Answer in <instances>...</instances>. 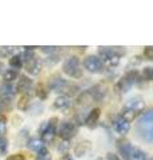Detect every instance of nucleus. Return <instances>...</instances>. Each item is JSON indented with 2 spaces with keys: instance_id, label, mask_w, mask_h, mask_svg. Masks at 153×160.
<instances>
[{
  "instance_id": "nucleus-1",
  "label": "nucleus",
  "mask_w": 153,
  "mask_h": 160,
  "mask_svg": "<svg viewBox=\"0 0 153 160\" xmlns=\"http://www.w3.org/2000/svg\"><path fill=\"white\" fill-rule=\"evenodd\" d=\"M136 133L142 142L153 143V108L148 109L136 123Z\"/></svg>"
},
{
  "instance_id": "nucleus-2",
  "label": "nucleus",
  "mask_w": 153,
  "mask_h": 160,
  "mask_svg": "<svg viewBox=\"0 0 153 160\" xmlns=\"http://www.w3.org/2000/svg\"><path fill=\"white\" fill-rule=\"evenodd\" d=\"M144 102H142L141 99L139 98H133L131 100H128V102L124 104V107L121 109V115L124 119H127L128 122H131L132 119H135L137 115H139L142 109H144Z\"/></svg>"
},
{
  "instance_id": "nucleus-3",
  "label": "nucleus",
  "mask_w": 153,
  "mask_h": 160,
  "mask_svg": "<svg viewBox=\"0 0 153 160\" xmlns=\"http://www.w3.org/2000/svg\"><path fill=\"white\" fill-rule=\"evenodd\" d=\"M63 72L68 75L69 78L73 79H80L83 76V69H81V63L79 58L76 56H69L63 64Z\"/></svg>"
},
{
  "instance_id": "nucleus-4",
  "label": "nucleus",
  "mask_w": 153,
  "mask_h": 160,
  "mask_svg": "<svg viewBox=\"0 0 153 160\" xmlns=\"http://www.w3.org/2000/svg\"><path fill=\"white\" fill-rule=\"evenodd\" d=\"M98 55H100L98 58H100L101 62L109 67L118 66V63H120V60H121V53L117 52L116 49L109 48V47H101L98 49Z\"/></svg>"
},
{
  "instance_id": "nucleus-5",
  "label": "nucleus",
  "mask_w": 153,
  "mask_h": 160,
  "mask_svg": "<svg viewBox=\"0 0 153 160\" xmlns=\"http://www.w3.org/2000/svg\"><path fill=\"white\" fill-rule=\"evenodd\" d=\"M83 67L91 73H101L104 71V63L96 55H88L83 60Z\"/></svg>"
},
{
  "instance_id": "nucleus-6",
  "label": "nucleus",
  "mask_w": 153,
  "mask_h": 160,
  "mask_svg": "<svg viewBox=\"0 0 153 160\" xmlns=\"http://www.w3.org/2000/svg\"><path fill=\"white\" fill-rule=\"evenodd\" d=\"M56 133L63 140H71V139H73L76 136L77 127L72 122H63V123H60V126L57 127Z\"/></svg>"
},
{
  "instance_id": "nucleus-7",
  "label": "nucleus",
  "mask_w": 153,
  "mask_h": 160,
  "mask_svg": "<svg viewBox=\"0 0 153 160\" xmlns=\"http://www.w3.org/2000/svg\"><path fill=\"white\" fill-rule=\"evenodd\" d=\"M136 80H137V72L136 71H129L118 80L117 88L120 89L121 92H128L133 86H135Z\"/></svg>"
},
{
  "instance_id": "nucleus-8",
  "label": "nucleus",
  "mask_w": 153,
  "mask_h": 160,
  "mask_svg": "<svg viewBox=\"0 0 153 160\" xmlns=\"http://www.w3.org/2000/svg\"><path fill=\"white\" fill-rule=\"evenodd\" d=\"M56 131H57V119L52 118L49 122L45 124V127L43 128L41 131V140L43 142H52L56 136Z\"/></svg>"
},
{
  "instance_id": "nucleus-9",
  "label": "nucleus",
  "mask_w": 153,
  "mask_h": 160,
  "mask_svg": "<svg viewBox=\"0 0 153 160\" xmlns=\"http://www.w3.org/2000/svg\"><path fill=\"white\" fill-rule=\"evenodd\" d=\"M87 93L89 95L92 103L93 102H100V100L104 99V96L107 95V87L101 86V84H97V86L92 87L91 89H88Z\"/></svg>"
},
{
  "instance_id": "nucleus-10",
  "label": "nucleus",
  "mask_w": 153,
  "mask_h": 160,
  "mask_svg": "<svg viewBox=\"0 0 153 160\" xmlns=\"http://www.w3.org/2000/svg\"><path fill=\"white\" fill-rule=\"evenodd\" d=\"M113 128H115V131L117 133L125 135L131 129V122H128V120L124 119L122 116H117L115 120H113Z\"/></svg>"
},
{
  "instance_id": "nucleus-11",
  "label": "nucleus",
  "mask_w": 153,
  "mask_h": 160,
  "mask_svg": "<svg viewBox=\"0 0 153 160\" xmlns=\"http://www.w3.org/2000/svg\"><path fill=\"white\" fill-rule=\"evenodd\" d=\"M72 106V100L69 96H67V95H60V96H57L55 99V102H53V107L56 109H68Z\"/></svg>"
},
{
  "instance_id": "nucleus-12",
  "label": "nucleus",
  "mask_w": 153,
  "mask_h": 160,
  "mask_svg": "<svg viewBox=\"0 0 153 160\" xmlns=\"http://www.w3.org/2000/svg\"><path fill=\"white\" fill-rule=\"evenodd\" d=\"M68 87V83L65 79L63 78H59V76H55L53 79L49 80V88L51 89H55V91H64Z\"/></svg>"
},
{
  "instance_id": "nucleus-13",
  "label": "nucleus",
  "mask_w": 153,
  "mask_h": 160,
  "mask_svg": "<svg viewBox=\"0 0 153 160\" xmlns=\"http://www.w3.org/2000/svg\"><path fill=\"white\" fill-rule=\"evenodd\" d=\"M41 62H39V59H32L31 62H28L26 63V69H27V72L28 73H31V75H39L41 72Z\"/></svg>"
},
{
  "instance_id": "nucleus-14",
  "label": "nucleus",
  "mask_w": 153,
  "mask_h": 160,
  "mask_svg": "<svg viewBox=\"0 0 153 160\" xmlns=\"http://www.w3.org/2000/svg\"><path fill=\"white\" fill-rule=\"evenodd\" d=\"M31 87H32V80L29 79L28 76H22L20 80L17 82L16 89H17V92L26 93V92H28L29 89H31Z\"/></svg>"
},
{
  "instance_id": "nucleus-15",
  "label": "nucleus",
  "mask_w": 153,
  "mask_h": 160,
  "mask_svg": "<svg viewBox=\"0 0 153 160\" xmlns=\"http://www.w3.org/2000/svg\"><path fill=\"white\" fill-rule=\"evenodd\" d=\"M100 108H93L92 111L88 113V116L85 118V124L88 127H95L96 123L98 122V118H100Z\"/></svg>"
},
{
  "instance_id": "nucleus-16",
  "label": "nucleus",
  "mask_w": 153,
  "mask_h": 160,
  "mask_svg": "<svg viewBox=\"0 0 153 160\" xmlns=\"http://www.w3.org/2000/svg\"><path fill=\"white\" fill-rule=\"evenodd\" d=\"M125 160H146V153L137 147H132Z\"/></svg>"
},
{
  "instance_id": "nucleus-17",
  "label": "nucleus",
  "mask_w": 153,
  "mask_h": 160,
  "mask_svg": "<svg viewBox=\"0 0 153 160\" xmlns=\"http://www.w3.org/2000/svg\"><path fill=\"white\" fill-rule=\"evenodd\" d=\"M89 149H91V143L88 140H84V142H80L75 147V155L76 156H84Z\"/></svg>"
},
{
  "instance_id": "nucleus-18",
  "label": "nucleus",
  "mask_w": 153,
  "mask_h": 160,
  "mask_svg": "<svg viewBox=\"0 0 153 160\" xmlns=\"http://www.w3.org/2000/svg\"><path fill=\"white\" fill-rule=\"evenodd\" d=\"M28 148L29 149H32V151H36V152H39L41 148H44V142L41 139H31L28 142Z\"/></svg>"
},
{
  "instance_id": "nucleus-19",
  "label": "nucleus",
  "mask_w": 153,
  "mask_h": 160,
  "mask_svg": "<svg viewBox=\"0 0 153 160\" xmlns=\"http://www.w3.org/2000/svg\"><path fill=\"white\" fill-rule=\"evenodd\" d=\"M0 93H2V96H4V98H12L13 95H15L13 87L9 83L3 84V86L0 87Z\"/></svg>"
},
{
  "instance_id": "nucleus-20",
  "label": "nucleus",
  "mask_w": 153,
  "mask_h": 160,
  "mask_svg": "<svg viewBox=\"0 0 153 160\" xmlns=\"http://www.w3.org/2000/svg\"><path fill=\"white\" fill-rule=\"evenodd\" d=\"M17 76H19V72L16 71V69H7L3 75L4 80H6L7 83H11V82H13V80H16Z\"/></svg>"
},
{
  "instance_id": "nucleus-21",
  "label": "nucleus",
  "mask_w": 153,
  "mask_h": 160,
  "mask_svg": "<svg viewBox=\"0 0 153 160\" xmlns=\"http://www.w3.org/2000/svg\"><path fill=\"white\" fill-rule=\"evenodd\" d=\"M9 66H11L13 69H16V71H17V69L23 66L22 58L19 56V55H15V56H12L11 59H9Z\"/></svg>"
},
{
  "instance_id": "nucleus-22",
  "label": "nucleus",
  "mask_w": 153,
  "mask_h": 160,
  "mask_svg": "<svg viewBox=\"0 0 153 160\" xmlns=\"http://www.w3.org/2000/svg\"><path fill=\"white\" fill-rule=\"evenodd\" d=\"M28 104H29V96L28 95H23L17 102V108L22 109V111H26V109L28 108Z\"/></svg>"
},
{
  "instance_id": "nucleus-23",
  "label": "nucleus",
  "mask_w": 153,
  "mask_h": 160,
  "mask_svg": "<svg viewBox=\"0 0 153 160\" xmlns=\"http://www.w3.org/2000/svg\"><path fill=\"white\" fill-rule=\"evenodd\" d=\"M36 96L40 100H45L47 99L48 92H47V89H45V87H44L43 84H39V86L36 87Z\"/></svg>"
},
{
  "instance_id": "nucleus-24",
  "label": "nucleus",
  "mask_w": 153,
  "mask_h": 160,
  "mask_svg": "<svg viewBox=\"0 0 153 160\" xmlns=\"http://www.w3.org/2000/svg\"><path fill=\"white\" fill-rule=\"evenodd\" d=\"M36 160H51V153H49V151H48L45 147L41 148L40 151L37 152Z\"/></svg>"
},
{
  "instance_id": "nucleus-25",
  "label": "nucleus",
  "mask_w": 153,
  "mask_h": 160,
  "mask_svg": "<svg viewBox=\"0 0 153 160\" xmlns=\"http://www.w3.org/2000/svg\"><path fill=\"white\" fill-rule=\"evenodd\" d=\"M13 52L12 47H0V58H7Z\"/></svg>"
},
{
  "instance_id": "nucleus-26",
  "label": "nucleus",
  "mask_w": 153,
  "mask_h": 160,
  "mask_svg": "<svg viewBox=\"0 0 153 160\" xmlns=\"http://www.w3.org/2000/svg\"><path fill=\"white\" fill-rule=\"evenodd\" d=\"M144 56H145V59L153 62V47H145L144 48Z\"/></svg>"
},
{
  "instance_id": "nucleus-27",
  "label": "nucleus",
  "mask_w": 153,
  "mask_h": 160,
  "mask_svg": "<svg viewBox=\"0 0 153 160\" xmlns=\"http://www.w3.org/2000/svg\"><path fill=\"white\" fill-rule=\"evenodd\" d=\"M142 75H144V78L146 80H153V68L152 67H146L144 69V72H142Z\"/></svg>"
},
{
  "instance_id": "nucleus-28",
  "label": "nucleus",
  "mask_w": 153,
  "mask_h": 160,
  "mask_svg": "<svg viewBox=\"0 0 153 160\" xmlns=\"http://www.w3.org/2000/svg\"><path fill=\"white\" fill-rule=\"evenodd\" d=\"M8 148V142L3 136H0V153H4Z\"/></svg>"
},
{
  "instance_id": "nucleus-29",
  "label": "nucleus",
  "mask_w": 153,
  "mask_h": 160,
  "mask_svg": "<svg viewBox=\"0 0 153 160\" xmlns=\"http://www.w3.org/2000/svg\"><path fill=\"white\" fill-rule=\"evenodd\" d=\"M6 160H26V158L22 153H15V155H9Z\"/></svg>"
},
{
  "instance_id": "nucleus-30",
  "label": "nucleus",
  "mask_w": 153,
  "mask_h": 160,
  "mask_svg": "<svg viewBox=\"0 0 153 160\" xmlns=\"http://www.w3.org/2000/svg\"><path fill=\"white\" fill-rule=\"evenodd\" d=\"M4 131H6V119L0 116V135L4 133Z\"/></svg>"
},
{
  "instance_id": "nucleus-31",
  "label": "nucleus",
  "mask_w": 153,
  "mask_h": 160,
  "mask_svg": "<svg viewBox=\"0 0 153 160\" xmlns=\"http://www.w3.org/2000/svg\"><path fill=\"white\" fill-rule=\"evenodd\" d=\"M107 160H120V158L116 153H108L107 155Z\"/></svg>"
},
{
  "instance_id": "nucleus-32",
  "label": "nucleus",
  "mask_w": 153,
  "mask_h": 160,
  "mask_svg": "<svg viewBox=\"0 0 153 160\" xmlns=\"http://www.w3.org/2000/svg\"><path fill=\"white\" fill-rule=\"evenodd\" d=\"M55 48L56 47H41V49L44 52H52V51H55Z\"/></svg>"
},
{
  "instance_id": "nucleus-33",
  "label": "nucleus",
  "mask_w": 153,
  "mask_h": 160,
  "mask_svg": "<svg viewBox=\"0 0 153 160\" xmlns=\"http://www.w3.org/2000/svg\"><path fill=\"white\" fill-rule=\"evenodd\" d=\"M61 160H73V158L71 156V155H68V153H65L64 156L61 158Z\"/></svg>"
},
{
  "instance_id": "nucleus-34",
  "label": "nucleus",
  "mask_w": 153,
  "mask_h": 160,
  "mask_svg": "<svg viewBox=\"0 0 153 160\" xmlns=\"http://www.w3.org/2000/svg\"><path fill=\"white\" fill-rule=\"evenodd\" d=\"M3 69H4V66H3V63H2V62H0V73H2V72H3Z\"/></svg>"
},
{
  "instance_id": "nucleus-35",
  "label": "nucleus",
  "mask_w": 153,
  "mask_h": 160,
  "mask_svg": "<svg viewBox=\"0 0 153 160\" xmlns=\"http://www.w3.org/2000/svg\"><path fill=\"white\" fill-rule=\"evenodd\" d=\"M0 111H2V103H0Z\"/></svg>"
},
{
  "instance_id": "nucleus-36",
  "label": "nucleus",
  "mask_w": 153,
  "mask_h": 160,
  "mask_svg": "<svg viewBox=\"0 0 153 160\" xmlns=\"http://www.w3.org/2000/svg\"><path fill=\"white\" fill-rule=\"evenodd\" d=\"M151 160H153V159H151Z\"/></svg>"
}]
</instances>
